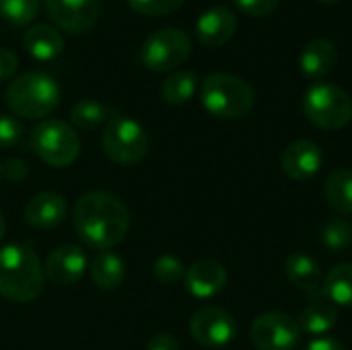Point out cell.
<instances>
[{"label":"cell","mask_w":352,"mask_h":350,"mask_svg":"<svg viewBox=\"0 0 352 350\" xmlns=\"http://www.w3.org/2000/svg\"><path fill=\"white\" fill-rule=\"evenodd\" d=\"M72 219L80 241L99 252L118 245L130 229V212L126 204L103 190L82 194L76 200Z\"/></svg>","instance_id":"1"},{"label":"cell","mask_w":352,"mask_h":350,"mask_svg":"<svg viewBox=\"0 0 352 350\" xmlns=\"http://www.w3.org/2000/svg\"><path fill=\"white\" fill-rule=\"evenodd\" d=\"M43 266L31 245L0 248V295L12 303L35 301L43 291Z\"/></svg>","instance_id":"2"},{"label":"cell","mask_w":352,"mask_h":350,"mask_svg":"<svg viewBox=\"0 0 352 350\" xmlns=\"http://www.w3.org/2000/svg\"><path fill=\"white\" fill-rule=\"evenodd\" d=\"M4 103L19 118L41 120L58 107L60 87L45 72H25L10 80L4 91Z\"/></svg>","instance_id":"3"},{"label":"cell","mask_w":352,"mask_h":350,"mask_svg":"<svg viewBox=\"0 0 352 350\" xmlns=\"http://www.w3.org/2000/svg\"><path fill=\"white\" fill-rule=\"evenodd\" d=\"M204 109L221 120L245 118L256 105V93L250 83L229 72H212L200 87Z\"/></svg>","instance_id":"4"},{"label":"cell","mask_w":352,"mask_h":350,"mask_svg":"<svg viewBox=\"0 0 352 350\" xmlns=\"http://www.w3.org/2000/svg\"><path fill=\"white\" fill-rule=\"evenodd\" d=\"M29 144L33 153L50 167H68L80 153L78 132L64 120L39 122L29 136Z\"/></svg>","instance_id":"5"},{"label":"cell","mask_w":352,"mask_h":350,"mask_svg":"<svg viewBox=\"0 0 352 350\" xmlns=\"http://www.w3.org/2000/svg\"><path fill=\"white\" fill-rule=\"evenodd\" d=\"M303 111L314 126L322 130H340L352 120V99L338 85L318 83L305 91Z\"/></svg>","instance_id":"6"},{"label":"cell","mask_w":352,"mask_h":350,"mask_svg":"<svg viewBox=\"0 0 352 350\" xmlns=\"http://www.w3.org/2000/svg\"><path fill=\"white\" fill-rule=\"evenodd\" d=\"M103 153L120 165H132L148 153V134L140 122L128 116H111L101 134Z\"/></svg>","instance_id":"7"},{"label":"cell","mask_w":352,"mask_h":350,"mask_svg":"<svg viewBox=\"0 0 352 350\" xmlns=\"http://www.w3.org/2000/svg\"><path fill=\"white\" fill-rule=\"evenodd\" d=\"M192 52V41L186 31L165 27L155 33H151L142 47H140V60L148 70L155 72H169L184 64Z\"/></svg>","instance_id":"8"},{"label":"cell","mask_w":352,"mask_h":350,"mask_svg":"<svg viewBox=\"0 0 352 350\" xmlns=\"http://www.w3.org/2000/svg\"><path fill=\"white\" fill-rule=\"evenodd\" d=\"M301 326L283 311H266L252 324L250 336L258 350H295L301 342Z\"/></svg>","instance_id":"9"},{"label":"cell","mask_w":352,"mask_h":350,"mask_svg":"<svg viewBox=\"0 0 352 350\" xmlns=\"http://www.w3.org/2000/svg\"><path fill=\"white\" fill-rule=\"evenodd\" d=\"M190 334L204 349H225L237 336V322L227 309L206 305L192 316Z\"/></svg>","instance_id":"10"},{"label":"cell","mask_w":352,"mask_h":350,"mask_svg":"<svg viewBox=\"0 0 352 350\" xmlns=\"http://www.w3.org/2000/svg\"><path fill=\"white\" fill-rule=\"evenodd\" d=\"M52 23L68 33H85L93 29L101 14L99 0H45Z\"/></svg>","instance_id":"11"},{"label":"cell","mask_w":352,"mask_h":350,"mask_svg":"<svg viewBox=\"0 0 352 350\" xmlns=\"http://www.w3.org/2000/svg\"><path fill=\"white\" fill-rule=\"evenodd\" d=\"M87 272V256L78 245H58L43 262V274L58 287L76 285Z\"/></svg>","instance_id":"12"},{"label":"cell","mask_w":352,"mask_h":350,"mask_svg":"<svg viewBox=\"0 0 352 350\" xmlns=\"http://www.w3.org/2000/svg\"><path fill=\"white\" fill-rule=\"evenodd\" d=\"M324 163V153L322 146L314 140H295L283 151V171L295 179V182H305L311 179Z\"/></svg>","instance_id":"13"},{"label":"cell","mask_w":352,"mask_h":350,"mask_svg":"<svg viewBox=\"0 0 352 350\" xmlns=\"http://www.w3.org/2000/svg\"><path fill=\"white\" fill-rule=\"evenodd\" d=\"M186 289L196 299L217 297L227 285V270L217 260H198L190 268H186Z\"/></svg>","instance_id":"14"},{"label":"cell","mask_w":352,"mask_h":350,"mask_svg":"<svg viewBox=\"0 0 352 350\" xmlns=\"http://www.w3.org/2000/svg\"><path fill=\"white\" fill-rule=\"evenodd\" d=\"M237 29V14L227 6H212L196 21V35L208 47L227 43Z\"/></svg>","instance_id":"15"},{"label":"cell","mask_w":352,"mask_h":350,"mask_svg":"<svg viewBox=\"0 0 352 350\" xmlns=\"http://www.w3.org/2000/svg\"><path fill=\"white\" fill-rule=\"evenodd\" d=\"M25 219L35 229H54L66 219V200L58 192H39L29 200Z\"/></svg>","instance_id":"16"},{"label":"cell","mask_w":352,"mask_h":350,"mask_svg":"<svg viewBox=\"0 0 352 350\" xmlns=\"http://www.w3.org/2000/svg\"><path fill=\"white\" fill-rule=\"evenodd\" d=\"M338 64V50L328 37H316L311 39L299 58V68L309 78H322L334 70Z\"/></svg>","instance_id":"17"},{"label":"cell","mask_w":352,"mask_h":350,"mask_svg":"<svg viewBox=\"0 0 352 350\" xmlns=\"http://www.w3.org/2000/svg\"><path fill=\"white\" fill-rule=\"evenodd\" d=\"M23 45L29 52V56H33L39 62H50L56 60L62 50H64V37L62 33L45 23H37L27 27L25 35H23Z\"/></svg>","instance_id":"18"},{"label":"cell","mask_w":352,"mask_h":350,"mask_svg":"<svg viewBox=\"0 0 352 350\" xmlns=\"http://www.w3.org/2000/svg\"><path fill=\"white\" fill-rule=\"evenodd\" d=\"M338 324V309L332 301H328L322 291L318 295H311V301L301 311L299 326L301 332H307L311 336H324Z\"/></svg>","instance_id":"19"},{"label":"cell","mask_w":352,"mask_h":350,"mask_svg":"<svg viewBox=\"0 0 352 350\" xmlns=\"http://www.w3.org/2000/svg\"><path fill=\"white\" fill-rule=\"evenodd\" d=\"M285 272L293 287L307 291L311 295H318L322 291V272H320V264L314 256H309L305 252L291 254L285 264Z\"/></svg>","instance_id":"20"},{"label":"cell","mask_w":352,"mask_h":350,"mask_svg":"<svg viewBox=\"0 0 352 350\" xmlns=\"http://www.w3.org/2000/svg\"><path fill=\"white\" fill-rule=\"evenodd\" d=\"M324 198L338 215H352V169H336L326 177Z\"/></svg>","instance_id":"21"},{"label":"cell","mask_w":352,"mask_h":350,"mask_svg":"<svg viewBox=\"0 0 352 350\" xmlns=\"http://www.w3.org/2000/svg\"><path fill=\"white\" fill-rule=\"evenodd\" d=\"M91 278L99 289L111 291L118 289L126 278L124 260L111 252H99V256L91 264Z\"/></svg>","instance_id":"22"},{"label":"cell","mask_w":352,"mask_h":350,"mask_svg":"<svg viewBox=\"0 0 352 350\" xmlns=\"http://www.w3.org/2000/svg\"><path fill=\"white\" fill-rule=\"evenodd\" d=\"M322 295L334 305L352 307V264H338L326 274Z\"/></svg>","instance_id":"23"},{"label":"cell","mask_w":352,"mask_h":350,"mask_svg":"<svg viewBox=\"0 0 352 350\" xmlns=\"http://www.w3.org/2000/svg\"><path fill=\"white\" fill-rule=\"evenodd\" d=\"M198 89V74L194 70H175L161 85V99L169 105L188 103Z\"/></svg>","instance_id":"24"},{"label":"cell","mask_w":352,"mask_h":350,"mask_svg":"<svg viewBox=\"0 0 352 350\" xmlns=\"http://www.w3.org/2000/svg\"><path fill=\"white\" fill-rule=\"evenodd\" d=\"M109 118H111L109 116V109L103 103L95 101V99H80L70 109V122H72V126L78 128V130H85V132L97 130L99 126L107 124Z\"/></svg>","instance_id":"25"},{"label":"cell","mask_w":352,"mask_h":350,"mask_svg":"<svg viewBox=\"0 0 352 350\" xmlns=\"http://www.w3.org/2000/svg\"><path fill=\"white\" fill-rule=\"evenodd\" d=\"M39 0H0V17L10 25H29L39 12Z\"/></svg>","instance_id":"26"},{"label":"cell","mask_w":352,"mask_h":350,"mask_svg":"<svg viewBox=\"0 0 352 350\" xmlns=\"http://www.w3.org/2000/svg\"><path fill=\"white\" fill-rule=\"evenodd\" d=\"M320 239L330 252H344L352 243V225L342 219H334L324 225Z\"/></svg>","instance_id":"27"},{"label":"cell","mask_w":352,"mask_h":350,"mask_svg":"<svg viewBox=\"0 0 352 350\" xmlns=\"http://www.w3.org/2000/svg\"><path fill=\"white\" fill-rule=\"evenodd\" d=\"M153 274L161 285H179L186 278V266L175 256H161L153 264Z\"/></svg>","instance_id":"28"},{"label":"cell","mask_w":352,"mask_h":350,"mask_svg":"<svg viewBox=\"0 0 352 350\" xmlns=\"http://www.w3.org/2000/svg\"><path fill=\"white\" fill-rule=\"evenodd\" d=\"M184 2L186 0H128L132 10H136L138 14H146V17L173 14L184 6Z\"/></svg>","instance_id":"29"},{"label":"cell","mask_w":352,"mask_h":350,"mask_svg":"<svg viewBox=\"0 0 352 350\" xmlns=\"http://www.w3.org/2000/svg\"><path fill=\"white\" fill-rule=\"evenodd\" d=\"M23 136V124L12 116H0V149L14 146Z\"/></svg>","instance_id":"30"},{"label":"cell","mask_w":352,"mask_h":350,"mask_svg":"<svg viewBox=\"0 0 352 350\" xmlns=\"http://www.w3.org/2000/svg\"><path fill=\"white\" fill-rule=\"evenodd\" d=\"M235 4L250 17H266L278 8L280 0H235Z\"/></svg>","instance_id":"31"},{"label":"cell","mask_w":352,"mask_h":350,"mask_svg":"<svg viewBox=\"0 0 352 350\" xmlns=\"http://www.w3.org/2000/svg\"><path fill=\"white\" fill-rule=\"evenodd\" d=\"M27 163L23 159H8L0 165V177H6L10 182H21L27 177Z\"/></svg>","instance_id":"32"},{"label":"cell","mask_w":352,"mask_h":350,"mask_svg":"<svg viewBox=\"0 0 352 350\" xmlns=\"http://www.w3.org/2000/svg\"><path fill=\"white\" fill-rule=\"evenodd\" d=\"M19 68V58L14 52L6 50V47H0V83L2 80H8L10 76H14Z\"/></svg>","instance_id":"33"},{"label":"cell","mask_w":352,"mask_h":350,"mask_svg":"<svg viewBox=\"0 0 352 350\" xmlns=\"http://www.w3.org/2000/svg\"><path fill=\"white\" fill-rule=\"evenodd\" d=\"M146 350H182V349H179V342H177L171 334L159 332V334H155V336L148 340Z\"/></svg>","instance_id":"34"},{"label":"cell","mask_w":352,"mask_h":350,"mask_svg":"<svg viewBox=\"0 0 352 350\" xmlns=\"http://www.w3.org/2000/svg\"><path fill=\"white\" fill-rule=\"evenodd\" d=\"M305 350H346V347L334 338H318V340L309 342Z\"/></svg>","instance_id":"35"},{"label":"cell","mask_w":352,"mask_h":350,"mask_svg":"<svg viewBox=\"0 0 352 350\" xmlns=\"http://www.w3.org/2000/svg\"><path fill=\"white\" fill-rule=\"evenodd\" d=\"M4 233H6V223H4V217H2V212H0V241H2V237H4Z\"/></svg>","instance_id":"36"},{"label":"cell","mask_w":352,"mask_h":350,"mask_svg":"<svg viewBox=\"0 0 352 350\" xmlns=\"http://www.w3.org/2000/svg\"><path fill=\"white\" fill-rule=\"evenodd\" d=\"M320 2H328L330 4V2H338V0H320Z\"/></svg>","instance_id":"37"}]
</instances>
